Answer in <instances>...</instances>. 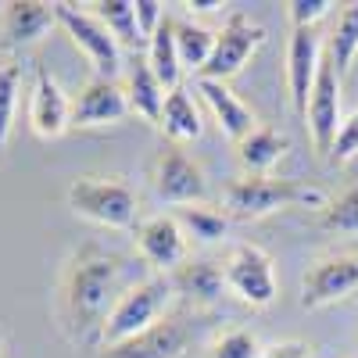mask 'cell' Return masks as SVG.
Here are the masks:
<instances>
[{
	"mask_svg": "<svg viewBox=\"0 0 358 358\" xmlns=\"http://www.w3.org/2000/svg\"><path fill=\"white\" fill-rule=\"evenodd\" d=\"M118 273H122V262L94 248H86L83 255L72 258L62 287V301H65V322L76 341H94L104 334V322L111 315L108 297Z\"/></svg>",
	"mask_w": 358,
	"mask_h": 358,
	"instance_id": "cell-1",
	"label": "cell"
},
{
	"mask_svg": "<svg viewBox=\"0 0 358 358\" xmlns=\"http://www.w3.org/2000/svg\"><path fill=\"white\" fill-rule=\"evenodd\" d=\"M294 204L326 208L330 201L322 197V190H315L308 183L273 179V176H244L226 187V208L236 219H265V215L280 212V208H294Z\"/></svg>",
	"mask_w": 358,
	"mask_h": 358,
	"instance_id": "cell-2",
	"label": "cell"
},
{
	"mask_svg": "<svg viewBox=\"0 0 358 358\" xmlns=\"http://www.w3.org/2000/svg\"><path fill=\"white\" fill-rule=\"evenodd\" d=\"M172 290L176 287H172L169 276H151V280L136 283L133 290H126L122 297H118V305L111 308L101 341L111 348V344H122V341H129L143 330H151V326L158 322V315L165 312Z\"/></svg>",
	"mask_w": 358,
	"mask_h": 358,
	"instance_id": "cell-3",
	"label": "cell"
},
{
	"mask_svg": "<svg viewBox=\"0 0 358 358\" xmlns=\"http://www.w3.org/2000/svg\"><path fill=\"white\" fill-rule=\"evenodd\" d=\"M69 208L90 222L108 229H133L136 226V194L115 179H76L69 187Z\"/></svg>",
	"mask_w": 358,
	"mask_h": 358,
	"instance_id": "cell-4",
	"label": "cell"
},
{
	"mask_svg": "<svg viewBox=\"0 0 358 358\" xmlns=\"http://www.w3.org/2000/svg\"><path fill=\"white\" fill-rule=\"evenodd\" d=\"M265 43V29L258 22H251L248 15L233 11L226 18V25L215 33V50L208 57V65L197 72L201 79H215V83H226L233 76H241L244 65L258 54V47Z\"/></svg>",
	"mask_w": 358,
	"mask_h": 358,
	"instance_id": "cell-5",
	"label": "cell"
},
{
	"mask_svg": "<svg viewBox=\"0 0 358 358\" xmlns=\"http://www.w3.org/2000/svg\"><path fill=\"white\" fill-rule=\"evenodd\" d=\"M54 15L69 29L72 43L90 57V65L97 69V79H115L122 72V47L104 29V22L90 11H79L76 4H54Z\"/></svg>",
	"mask_w": 358,
	"mask_h": 358,
	"instance_id": "cell-6",
	"label": "cell"
},
{
	"mask_svg": "<svg viewBox=\"0 0 358 358\" xmlns=\"http://www.w3.org/2000/svg\"><path fill=\"white\" fill-rule=\"evenodd\" d=\"M226 283L229 290L251 308H265L276 301V268L262 248L255 244H236L226 258Z\"/></svg>",
	"mask_w": 358,
	"mask_h": 358,
	"instance_id": "cell-7",
	"label": "cell"
},
{
	"mask_svg": "<svg viewBox=\"0 0 358 358\" xmlns=\"http://www.w3.org/2000/svg\"><path fill=\"white\" fill-rule=\"evenodd\" d=\"M341 76L334 69L330 57H322L315 86H312V101H308V118L305 126L312 129V143L322 158L334 155V140L341 133Z\"/></svg>",
	"mask_w": 358,
	"mask_h": 358,
	"instance_id": "cell-8",
	"label": "cell"
},
{
	"mask_svg": "<svg viewBox=\"0 0 358 358\" xmlns=\"http://www.w3.org/2000/svg\"><path fill=\"white\" fill-rule=\"evenodd\" d=\"M358 290V255H330L319 258L301 280V305L322 308Z\"/></svg>",
	"mask_w": 358,
	"mask_h": 358,
	"instance_id": "cell-9",
	"label": "cell"
},
{
	"mask_svg": "<svg viewBox=\"0 0 358 358\" xmlns=\"http://www.w3.org/2000/svg\"><path fill=\"white\" fill-rule=\"evenodd\" d=\"M155 190L165 204H204L208 197V183H204V172L197 162H190L183 151H176V147H169V151L158 155L155 162Z\"/></svg>",
	"mask_w": 358,
	"mask_h": 358,
	"instance_id": "cell-10",
	"label": "cell"
},
{
	"mask_svg": "<svg viewBox=\"0 0 358 358\" xmlns=\"http://www.w3.org/2000/svg\"><path fill=\"white\" fill-rule=\"evenodd\" d=\"M194 341V330L183 315L176 319H162L151 330H143L122 344L104 348V358H183L187 348Z\"/></svg>",
	"mask_w": 358,
	"mask_h": 358,
	"instance_id": "cell-11",
	"label": "cell"
},
{
	"mask_svg": "<svg viewBox=\"0 0 358 358\" xmlns=\"http://www.w3.org/2000/svg\"><path fill=\"white\" fill-rule=\"evenodd\" d=\"M322 43L315 36V29H294L290 47H287V83H290V101L294 111L308 118V101H312V86L322 65Z\"/></svg>",
	"mask_w": 358,
	"mask_h": 358,
	"instance_id": "cell-12",
	"label": "cell"
},
{
	"mask_svg": "<svg viewBox=\"0 0 358 358\" xmlns=\"http://www.w3.org/2000/svg\"><path fill=\"white\" fill-rule=\"evenodd\" d=\"M129 97H126V90L118 86L115 79H90L83 90H79V97L72 101V126H115V122H122V118L129 115Z\"/></svg>",
	"mask_w": 358,
	"mask_h": 358,
	"instance_id": "cell-13",
	"label": "cell"
},
{
	"mask_svg": "<svg viewBox=\"0 0 358 358\" xmlns=\"http://www.w3.org/2000/svg\"><path fill=\"white\" fill-rule=\"evenodd\" d=\"M136 248L155 268H165V273L172 268L176 273L187 262V233L176 222V215H155L136 226Z\"/></svg>",
	"mask_w": 358,
	"mask_h": 358,
	"instance_id": "cell-14",
	"label": "cell"
},
{
	"mask_svg": "<svg viewBox=\"0 0 358 358\" xmlns=\"http://www.w3.org/2000/svg\"><path fill=\"white\" fill-rule=\"evenodd\" d=\"M29 122H33L36 136L57 140L72 126V104L62 94V86L54 83V76L40 65L36 69V90H33V108H29Z\"/></svg>",
	"mask_w": 358,
	"mask_h": 358,
	"instance_id": "cell-15",
	"label": "cell"
},
{
	"mask_svg": "<svg viewBox=\"0 0 358 358\" xmlns=\"http://www.w3.org/2000/svg\"><path fill=\"white\" fill-rule=\"evenodd\" d=\"M197 90H201V97L208 101V108H212L219 129H222L233 143H241L244 136H251V133L258 129L255 111H251L241 97H236L226 83H215V79H197Z\"/></svg>",
	"mask_w": 358,
	"mask_h": 358,
	"instance_id": "cell-16",
	"label": "cell"
},
{
	"mask_svg": "<svg viewBox=\"0 0 358 358\" xmlns=\"http://www.w3.org/2000/svg\"><path fill=\"white\" fill-rule=\"evenodd\" d=\"M54 22H57L54 4H43V0H11V4H4L0 36L11 47H25V43H36Z\"/></svg>",
	"mask_w": 358,
	"mask_h": 358,
	"instance_id": "cell-17",
	"label": "cell"
},
{
	"mask_svg": "<svg viewBox=\"0 0 358 358\" xmlns=\"http://www.w3.org/2000/svg\"><path fill=\"white\" fill-rule=\"evenodd\" d=\"M169 280H172V287H176L179 294L194 297L197 305H212V301H219V294H222L226 273H222L215 262H208V258H197V262L187 258Z\"/></svg>",
	"mask_w": 358,
	"mask_h": 358,
	"instance_id": "cell-18",
	"label": "cell"
},
{
	"mask_svg": "<svg viewBox=\"0 0 358 358\" xmlns=\"http://www.w3.org/2000/svg\"><path fill=\"white\" fill-rule=\"evenodd\" d=\"M287 151H290V140L280 129H268V126H258L251 136L236 143V158L248 169V176H265Z\"/></svg>",
	"mask_w": 358,
	"mask_h": 358,
	"instance_id": "cell-19",
	"label": "cell"
},
{
	"mask_svg": "<svg viewBox=\"0 0 358 358\" xmlns=\"http://www.w3.org/2000/svg\"><path fill=\"white\" fill-rule=\"evenodd\" d=\"M126 97H129V108L136 115H143L147 122H162V108H165V86L155 79L147 57H136L133 69H129V86H126Z\"/></svg>",
	"mask_w": 358,
	"mask_h": 358,
	"instance_id": "cell-20",
	"label": "cell"
},
{
	"mask_svg": "<svg viewBox=\"0 0 358 358\" xmlns=\"http://www.w3.org/2000/svg\"><path fill=\"white\" fill-rule=\"evenodd\" d=\"M158 129H162L169 140H197V136H201L204 126H201V111H197V104H194V97H190V90H183V86L169 90Z\"/></svg>",
	"mask_w": 358,
	"mask_h": 358,
	"instance_id": "cell-21",
	"label": "cell"
},
{
	"mask_svg": "<svg viewBox=\"0 0 358 358\" xmlns=\"http://www.w3.org/2000/svg\"><path fill=\"white\" fill-rule=\"evenodd\" d=\"M147 65H151L155 79L169 90L179 86V76H183V62H179V50H176V22L165 18L162 29L151 36V43H147Z\"/></svg>",
	"mask_w": 358,
	"mask_h": 358,
	"instance_id": "cell-22",
	"label": "cell"
},
{
	"mask_svg": "<svg viewBox=\"0 0 358 358\" xmlns=\"http://www.w3.org/2000/svg\"><path fill=\"white\" fill-rule=\"evenodd\" d=\"M355 54H358V4H344V11L330 29V43H326V57L334 62L341 79L348 76Z\"/></svg>",
	"mask_w": 358,
	"mask_h": 358,
	"instance_id": "cell-23",
	"label": "cell"
},
{
	"mask_svg": "<svg viewBox=\"0 0 358 358\" xmlns=\"http://www.w3.org/2000/svg\"><path fill=\"white\" fill-rule=\"evenodd\" d=\"M176 222L183 226V233L197 244H219L229 233V219L222 212H215V208H204V204L176 208Z\"/></svg>",
	"mask_w": 358,
	"mask_h": 358,
	"instance_id": "cell-24",
	"label": "cell"
},
{
	"mask_svg": "<svg viewBox=\"0 0 358 358\" xmlns=\"http://www.w3.org/2000/svg\"><path fill=\"white\" fill-rule=\"evenodd\" d=\"M97 18L104 29L118 40V47H140V29H136V0H101Z\"/></svg>",
	"mask_w": 358,
	"mask_h": 358,
	"instance_id": "cell-25",
	"label": "cell"
},
{
	"mask_svg": "<svg viewBox=\"0 0 358 358\" xmlns=\"http://www.w3.org/2000/svg\"><path fill=\"white\" fill-rule=\"evenodd\" d=\"M176 50H179V62L187 69L201 72L208 65V57H212V50H215V33L204 25L176 22Z\"/></svg>",
	"mask_w": 358,
	"mask_h": 358,
	"instance_id": "cell-26",
	"label": "cell"
},
{
	"mask_svg": "<svg viewBox=\"0 0 358 358\" xmlns=\"http://www.w3.org/2000/svg\"><path fill=\"white\" fill-rule=\"evenodd\" d=\"M326 233H358V187H348L337 201H330L319 215Z\"/></svg>",
	"mask_w": 358,
	"mask_h": 358,
	"instance_id": "cell-27",
	"label": "cell"
},
{
	"mask_svg": "<svg viewBox=\"0 0 358 358\" xmlns=\"http://www.w3.org/2000/svg\"><path fill=\"white\" fill-rule=\"evenodd\" d=\"M18 83H22V65H18V62L0 65V151H4V143H8V136H11Z\"/></svg>",
	"mask_w": 358,
	"mask_h": 358,
	"instance_id": "cell-28",
	"label": "cell"
},
{
	"mask_svg": "<svg viewBox=\"0 0 358 358\" xmlns=\"http://www.w3.org/2000/svg\"><path fill=\"white\" fill-rule=\"evenodd\" d=\"M212 358H265V351H262L258 337L241 326V330H229L212 344Z\"/></svg>",
	"mask_w": 358,
	"mask_h": 358,
	"instance_id": "cell-29",
	"label": "cell"
},
{
	"mask_svg": "<svg viewBox=\"0 0 358 358\" xmlns=\"http://www.w3.org/2000/svg\"><path fill=\"white\" fill-rule=\"evenodd\" d=\"M330 11H334V0H290L287 4L294 29H315V22L326 18Z\"/></svg>",
	"mask_w": 358,
	"mask_h": 358,
	"instance_id": "cell-30",
	"label": "cell"
},
{
	"mask_svg": "<svg viewBox=\"0 0 358 358\" xmlns=\"http://www.w3.org/2000/svg\"><path fill=\"white\" fill-rule=\"evenodd\" d=\"M165 8L158 4V0H136V29H140V40L143 43H151V36L162 29L165 22Z\"/></svg>",
	"mask_w": 358,
	"mask_h": 358,
	"instance_id": "cell-31",
	"label": "cell"
},
{
	"mask_svg": "<svg viewBox=\"0 0 358 358\" xmlns=\"http://www.w3.org/2000/svg\"><path fill=\"white\" fill-rule=\"evenodd\" d=\"M358 155V108L341 122V133H337V140H334V162H348V158H355Z\"/></svg>",
	"mask_w": 358,
	"mask_h": 358,
	"instance_id": "cell-32",
	"label": "cell"
},
{
	"mask_svg": "<svg viewBox=\"0 0 358 358\" xmlns=\"http://www.w3.org/2000/svg\"><path fill=\"white\" fill-rule=\"evenodd\" d=\"M265 358H308V348H305L301 341H283V344L268 348Z\"/></svg>",
	"mask_w": 358,
	"mask_h": 358,
	"instance_id": "cell-33",
	"label": "cell"
},
{
	"mask_svg": "<svg viewBox=\"0 0 358 358\" xmlns=\"http://www.w3.org/2000/svg\"><path fill=\"white\" fill-rule=\"evenodd\" d=\"M187 8H190V11H215V8H222V4H219V0H190Z\"/></svg>",
	"mask_w": 358,
	"mask_h": 358,
	"instance_id": "cell-34",
	"label": "cell"
},
{
	"mask_svg": "<svg viewBox=\"0 0 358 358\" xmlns=\"http://www.w3.org/2000/svg\"><path fill=\"white\" fill-rule=\"evenodd\" d=\"M0 351H4V330H0Z\"/></svg>",
	"mask_w": 358,
	"mask_h": 358,
	"instance_id": "cell-35",
	"label": "cell"
}]
</instances>
